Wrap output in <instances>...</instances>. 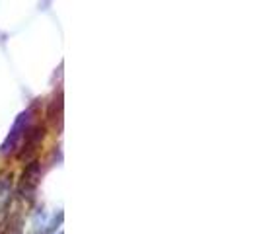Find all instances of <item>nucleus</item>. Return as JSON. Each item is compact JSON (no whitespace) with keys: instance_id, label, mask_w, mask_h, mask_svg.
Wrapping results in <instances>:
<instances>
[{"instance_id":"nucleus-1","label":"nucleus","mask_w":259,"mask_h":234,"mask_svg":"<svg viewBox=\"0 0 259 234\" xmlns=\"http://www.w3.org/2000/svg\"><path fill=\"white\" fill-rule=\"evenodd\" d=\"M27 123H29V111L24 113V115H20V119L14 123V129H12V133H10V137H8V141L4 143V146H2V150H4V152L12 150L14 146H16V143H18L20 139H24L26 131L29 129V127H27Z\"/></svg>"},{"instance_id":"nucleus-5","label":"nucleus","mask_w":259,"mask_h":234,"mask_svg":"<svg viewBox=\"0 0 259 234\" xmlns=\"http://www.w3.org/2000/svg\"><path fill=\"white\" fill-rule=\"evenodd\" d=\"M57 234H63V232H57Z\"/></svg>"},{"instance_id":"nucleus-3","label":"nucleus","mask_w":259,"mask_h":234,"mask_svg":"<svg viewBox=\"0 0 259 234\" xmlns=\"http://www.w3.org/2000/svg\"><path fill=\"white\" fill-rule=\"evenodd\" d=\"M24 139H26V144H24L22 158H29V156L37 150L39 141L43 139V129H41V127H33V129H29V133L24 135Z\"/></svg>"},{"instance_id":"nucleus-4","label":"nucleus","mask_w":259,"mask_h":234,"mask_svg":"<svg viewBox=\"0 0 259 234\" xmlns=\"http://www.w3.org/2000/svg\"><path fill=\"white\" fill-rule=\"evenodd\" d=\"M12 199V185L6 178H0V215L8 209Z\"/></svg>"},{"instance_id":"nucleus-2","label":"nucleus","mask_w":259,"mask_h":234,"mask_svg":"<svg viewBox=\"0 0 259 234\" xmlns=\"http://www.w3.org/2000/svg\"><path fill=\"white\" fill-rule=\"evenodd\" d=\"M37 180H39V166L37 162L29 164L26 170H24V178H22V191L27 195L33 193V189L37 187Z\"/></svg>"}]
</instances>
